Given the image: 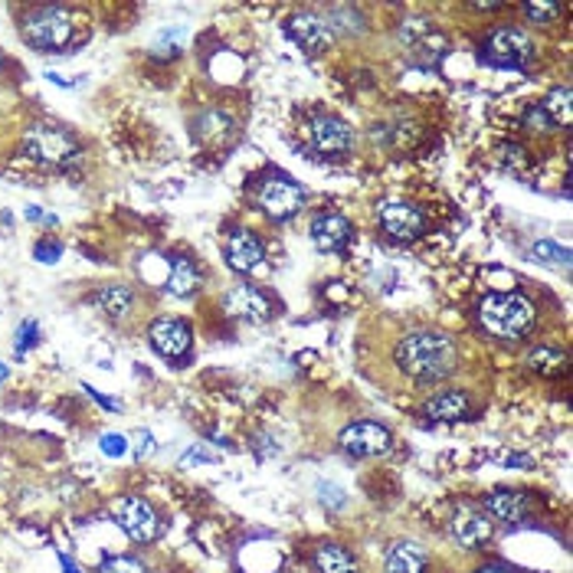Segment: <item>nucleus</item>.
Returning <instances> with one entry per match:
<instances>
[{"instance_id": "obj_1", "label": "nucleus", "mask_w": 573, "mask_h": 573, "mask_svg": "<svg viewBox=\"0 0 573 573\" xmlns=\"http://www.w3.org/2000/svg\"><path fill=\"white\" fill-rule=\"evenodd\" d=\"M396 367L413 380L433 384L455 374L459 367V347L443 331H413L396 345Z\"/></svg>"}, {"instance_id": "obj_2", "label": "nucleus", "mask_w": 573, "mask_h": 573, "mask_svg": "<svg viewBox=\"0 0 573 573\" xmlns=\"http://www.w3.org/2000/svg\"><path fill=\"white\" fill-rule=\"evenodd\" d=\"M478 321L492 337L502 341H521L534 331L537 325V311L524 295H511V292H494L478 305Z\"/></svg>"}, {"instance_id": "obj_3", "label": "nucleus", "mask_w": 573, "mask_h": 573, "mask_svg": "<svg viewBox=\"0 0 573 573\" xmlns=\"http://www.w3.org/2000/svg\"><path fill=\"white\" fill-rule=\"evenodd\" d=\"M21 33L37 53H66L76 40V17L66 7H33L23 13Z\"/></svg>"}, {"instance_id": "obj_4", "label": "nucleus", "mask_w": 573, "mask_h": 573, "mask_svg": "<svg viewBox=\"0 0 573 573\" xmlns=\"http://www.w3.org/2000/svg\"><path fill=\"white\" fill-rule=\"evenodd\" d=\"M27 148L37 161L50 164V168H70L79 161V145L70 131L56 129V125H33L27 131Z\"/></svg>"}, {"instance_id": "obj_5", "label": "nucleus", "mask_w": 573, "mask_h": 573, "mask_svg": "<svg viewBox=\"0 0 573 573\" xmlns=\"http://www.w3.org/2000/svg\"><path fill=\"white\" fill-rule=\"evenodd\" d=\"M531 56H534V43L524 30L504 27V30H494L492 37L485 40V60L492 62V66H502V70H518V66H524Z\"/></svg>"}, {"instance_id": "obj_6", "label": "nucleus", "mask_w": 573, "mask_h": 573, "mask_svg": "<svg viewBox=\"0 0 573 573\" xmlns=\"http://www.w3.org/2000/svg\"><path fill=\"white\" fill-rule=\"evenodd\" d=\"M341 449L354 459H374V455H384L394 449V433L386 426L374 423V419H361V423H351L341 433Z\"/></svg>"}, {"instance_id": "obj_7", "label": "nucleus", "mask_w": 573, "mask_h": 573, "mask_svg": "<svg viewBox=\"0 0 573 573\" xmlns=\"http://www.w3.org/2000/svg\"><path fill=\"white\" fill-rule=\"evenodd\" d=\"M377 217H380V227L394 243H410L426 229L423 210L413 207V203H403V200H384Z\"/></svg>"}, {"instance_id": "obj_8", "label": "nucleus", "mask_w": 573, "mask_h": 573, "mask_svg": "<svg viewBox=\"0 0 573 573\" xmlns=\"http://www.w3.org/2000/svg\"><path fill=\"white\" fill-rule=\"evenodd\" d=\"M308 141L325 158H345L347 151L354 148V131L347 129L341 119L321 115V119L308 121Z\"/></svg>"}, {"instance_id": "obj_9", "label": "nucleus", "mask_w": 573, "mask_h": 573, "mask_svg": "<svg viewBox=\"0 0 573 573\" xmlns=\"http://www.w3.org/2000/svg\"><path fill=\"white\" fill-rule=\"evenodd\" d=\"M302 203H305V194H302V187L298 184H292V180L286 178H272L262 184V190H259V207H262V213L272 220H288L295 217L298 210H302Z\"/></svg>"}, {"instance_id": "obj_10", "label": "nucleus", "mask_w": 573, "mask_h": 573, "mask_svg": "<svg viewBox=\"0 0 573 573\" xmlns=\"http://www.w3.org/2000/svg\"><path fill=\"white\" fill-rule=\"evenodd\" d=\"M119 524L121 531L138 544H151L158 537V514H154V508H151L148 502H141V498H121Z\"/></svg>"}, {"instance_id": "obj_11", "label": "nucleus", "mask_w": 573, "mask_h": 573, "mask_svg": "<svg viewBox=\"0 0 573 573\" xmlns=\"http://www.w3.org/2000/svg\"><path fill=\"white\" fill-rule=\"evenodd\" d=\"M286 33L302 46L305 53H325L335 43V33L321 17L315 13H295L292 21H286Z\"/></svg>"}, {"instance_id": "obj_12", "label": "nucleus", "mask_w": 573, "mask_h": 573, "mask_svg": "<svg viewBox=\"0 0 573 573\" xmlns=\"http://www.w3.org/2000/svg\"><path fill=\"white\" fill-rule=\"evenodd\" d=\"M531 494L518 492V488H498V492L485 494V511L504 524H524L531 518Z\"/></svg>"}, {"instance_id": "obj_13", "label": "nucleus", "mask_w": 573, "mask_h": 573, "mask_svg": "<svg viewBox=\"0 0 573 573\" xmlns=\"http://www.w3.org/2000/svg\"><path fill=\"white\" fill-rule=\"evenodd\" d=\"M227 262L237 269V272H246V276H253V272L262 269L266 249H262V243H259V237L253 229H237V233L227 239Z\"/></svg>"}, {"instance_id": "obj_14", "label": "nucleus", "mask_w": 573, "mask_h": 573, "mask_svg": "<svg viewBox=\"0 0 573 573\" xmlns=\"http://www.w3.org/2000/svg\"><path fill=\"white\" fill-rule=\"evenodd\" d=\"M423 416L433 423H462L472 419V396L465 390H443L423 403Z\"/></svg>"}, {"instance_id": "obj_15", "label": "nucleus", "mask_w": 573, "mask_h": 573, "mask_svg": "<svg viewBox=\"0 0 573 573\" xmlns=\"http://www.w3.org/2000/svg\"><path fill=\"white\" fill-rule=\"evenodd\" d=\"M223 308H227V315L239 318V321H253V325L269 318V298L253 286L229 288L227 298H223Z\"/></svg>"}, {"instance_id": "obj_16", "label": "nucleus", "mask_w": 573, "mask_h": 573, "mask_svg": "<svg viewBox=\"0 0 573 573\" xmlns=\"http://www.w3.org/2000/svg\"><path fill=\"white\" fill-rule=\"evenodd\" d=\"M148 337H151V347H154L158 354L180 357L190 347V337L194 335H190V325H184L178 318H161V321L151 325Z\"/></svg>"}, {"instance_id": "obj_17", "label": "nucleus", "mask_w": 573, "mask_h": 573, "mask_svg": "<svg viewBox=\"0 0 573 573\" xmlns=\"http://www.w3.org/2000/svg\"><path fill=\"white\" fill-rule=\"evenodd\" d=\"M453 531L462 547H478V544H485L492 537V521H488V514H485L482 508L462 504V508L453 514Z\"/></svg>"}, {"instance_id": "obj_18", "label": "nucleus", "mask_w": 573, "mask_h": 573, "mask_svg": "<svg viewBox=\"0 0 573 573\" xmlns=\"http://www.w3.org/2000/svg\"><path fill=\"white\" fill-rule=\"evenodd\" d=\"M311 243L321 253H341L351 243V220L341 213H321L311 223Z\"/></svg>"}, {"instance_id": "obj_19", "label": "nucleus", "mask_w": 573, "mask_h": 573, "mask_svg": "<svg viewBox=\"0 0 573 573\" xmlns=\"http://www.w3.org/2000/svg\"><path fill=\"white\" fill-rule=\"evenodd\" d=\"M92 305L99 308L102 315H109L112 321H119V318H125L135 308V292L129 286H102L92 295Z\"/></svg>"}, {"instance_id": "obj_20", "label": "nucleus", "mask_w": 573, "mask_h": 573, "mask_svg": "<svg viewBox=\"0 0 573 573\" xmlns=\"http://www.w3.org/2000/svg\"><path fill=\"white\" fill-rule=\"evenodd\" d=\"M386 573H426V551L419 544L400 541L386 551Z\"/></svg>"}, {"instance_id": "obj_21", "label": "nucleus", "mask_w": 573, "mask_h": 573, "mask_svg": "<svg viewBox=\"0 0 573 573\" xmlns=\"http://www.w3.org/2000/svg\"><path fill=\"white\" fill-rule=\"evenodd\" d=\"M315 567L318 573H357L354 557L341 544H321L315 551Z\"/></svg>"}, {"instance_id": "obj_22", "label": "nucleus", "mask_w": 573, "mask_h": 573, "mask_svg": "<svg viewBox=\"0 0 573 573\" xmlns=\"http://www.w3.org/2000/svg\"><path fill=\"white\" fill-rule=\"evenodd\" d=\"M197 286H200V272H197V266L190 262V259H174L170 262V278H168V292L174 298H187V295H194L197 292Z\"/></svg>"}, {"instance_id": "obj_23", "label": "nucleus", "mask_w": 573, "mask_h": 573, "mask_svg": "<svg viewBox=\"0 0 573 573\" xmlns=\"http://www.w3.org/2000/svg\"><path fill=\"white\" fill-rule=\"evenodd\" d=\"M527 367L541 377H561L567 370V354H563L561 347H537L527 357Z\"/></svg>"}, {"instance_id": "obj_24", "label": "nucleus", "mask_w": 573, "mask_h": 573, "mask_svg": "<svg viewBox=\"0 0 573 573\" xmlns=\"http://www.w3.org/2000/svg\"><path fill=\"white\" fill-rule=\"evenodd\" d=\"M541 109H544V115H547V121H557L561 129H570V121H573V105H570V89L567 86H561V89H553L547 99L541 102Z\"/></svg>"}, {"instance_id": "obj_25", "label": "nucleus", "mask_w": 573, "mask_h": 573, "mask_svg": "<svg viewBox=\"0 0 573 573\" xmlns=\"http://www.w3.org/2000/svg\"><path fill=\"white\" fill-rule=\"evenodd\" d=\"M534 256L541 259V262H557V266H570V249L567 246H557L551 239H541V243H534Z\"/></svg>"}, {"instance_id": "obj_26", "label": "nucleus", "mask_w": 573, "mask_h": 573, "mask_svg": "<svg viewBox=\"0 0 573 573\" xmlns=\"http://www.w3.org/2000/svg\"><path fill=\"white\" fill-rule=\"evenodd\" d=\"M99 573H145V567L135 557H109V561H102Z\"/></svg>"}, {"instance_id": "obj_27", "label": "nucleus", "mask_w": 573, "mask_h": 573, "mask_svg": "<svg viewBox=\"0 0 573 573\" xmlns=\"http://www.w3.org/2000/svg\"><path fill=\"white\" fill-rule=\"evenodd\" d=\"M151 453H154V436L148 429H135L131 433V455L135 459H148Z\"/></svg>"}, {"instance_id": "obj_28", "label": "nucleus", "mask_w": 573, "mask_h": 573, "mask_svg": "<svg viewBox=\"0 0 573 573\" xmlns=\"http://www.w3.org/2000/svg\"><path fill=\"white\" fill-rule=\"evenodd\" d=\"M524 13H527L534 23H551L553 17L561 13V7H557V4H524Z\"/></svg>"}, {"instance_id": "obj_29", "label": "nucleus", "mask_w": 573, "mask_h": 573, "mask_svg": "<svg viewBox=\"0 0 573 573\" xmlns=\"http://www.w3.org/2000/svg\"><path fill=\"white\" fill-rule=\"evenodd\" d=\"M37 341H40V325L37 321H21V328H17V351H27Z\"/></svg>"}, {"instance_id": "obj_30", "label": "nucleus", "mask_w": 573, "mask_h": 573, "mask_svg": "<svg viewBox=\"0 0 573 573\" xmlns=\"http://www.w3.org/2000/svg\"><path fill=\"white\" fill-rule=\"evenodd\" d=\"M99 445H102V453L112 455V459H121V455H125V449H129L125 436H119V433H105Z\"/></svg>"}, {"instance_id": "obj_31", "label": "nucleus", "mask_w": 573, "mask_h": 573, "mask_svg": "<svg viewBox=\"0 0 573 573\" xmlns=\"http://www.w3.org/2000/svg\"><path fill=\"white\" fill-rule=\"evenodd\" d=\"M33 256L40 259V262H56V259L62 256V246H60V243H50V239H43V243H37Z\"/></svg>"}, {"instance_id": "obj_32", "label": "nucleus", "mask_w": 573, "mask_h": 573, "mask_svg": "<svg viewBox=\"0 0 573 573\" xmlns=\"http://www.w3.org/2000/svg\"><path fill=\"white\" fill-rule=\"evenodd\" d=\"M213 459H217V455L210 453V449H203V445H197V449H194V453H187V455H184V459H180V465H194V462H213Z\"/></svg>"}, {"instance_id": "obj_33", "label": "nucleus", "mask_w": 573, "mask_h": 573, "mask_svg": "<svg viewBox=\"0 0 573 573\" xmlns=\"http://www.w3.org/2000/svg\"><path fill=\"white\" fill-rule=\"evenodd\" d=\"M86 394H89V396H92V400H99V403H102V406H109V410H119V403H115V400H109V396H102V394H99V390H92V386H89V384H86Z\"/></svg>"}, {"instance_id": "obj_34", "label": "nucleus", "mask_w": 573, "mask_h": 573, "mask_svg": "<svg viewBox=\"0 0 573 573\" xmlns=\"http://www.w3.org/2000/svg\"><path fill=\"white\" fill-rule=\"evenodd\" d=\"M475 573H514L508 563H485V567H478Z\"/></svg>"}, {"instance_id": "obj_35", "label": "nucleus", "mask_w": 573, "mask_h": 573, "mask_svg": "<svg viewBox=\"0 0 573 573\" xmlns=\"http://www.w3.org/2000/svg\"><path fill=\"white\" fill-rule=\"evenodd\" d=\"M4 377H7V367H4V364H0V380H4Z\"/></svg>"}]
</instances>
